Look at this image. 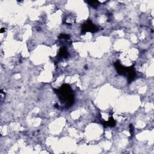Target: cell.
Here are the masks:
<instances>
[{
    "instance_id": "6da1fadb",
    "label": "cell",
    "mask_w": 154,
    "mask_h": 154,
    "mask_svg": "<svg viewBox=\"0 0 154 154\" xmlns=\"http://www.w3.org/2000/svg\"><path fill=\"white\" fill-rule=\"evenodd\" d=\"M61 102L66 103V107L70 106L73 102V95L71 92L70 87L67 84L62 85L60 90H57L55 91Z\"/></svg>"
},
{
    "instance_id": "7a4b0ae2",
    "label": "cell",
    "mask_w": 154,
    "mask_h": 154,
    "mask_svg": "<svg viewBox=\"0 0 154 154\" xmlns=\"http://www.w3.org/2000/svg\"><path fill=\"white\" fill-rule=\"evenodd\" d=\"M82 30L83 32H96L98 30V28L92 23L91 21L88 20L85 23H84Z\"/></svg>"
},
{
    "instance_id": "3957f363",
    "label": "cell",
    "mask_w": 154,
    "mask_h": 154,
    "mask_svg": "<svg viewBox=\"0 0 154 154\" xmlns=\"http://www.w3.org/2000/svg\"><path fill=\"white\" fill-rule=\"evenodd\" d=\"M87 2L93 7H97L99 5V1H87Z\"/></svg>"
}]
</instances>
